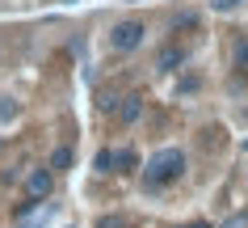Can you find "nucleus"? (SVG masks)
<instances>
[{"mask_svg":"<svg viewBox=\"0 0 248 228\" xmlns=\"http://www.w3.org/2000/svg\"><path fill=\"white\" fill-rule=\"evenodd\" d=\"M181 64H185V47H164V51L156 55V68H160V72H177Z\"/></svg>","mask_w":248,"mask_h":228,"instance_id":"4","label":"nucleus"},{"mask_svg":"<svg viewBox=\"0 0 248 228\" xmlns=\"http://www.w3.org/2000/svg\"><path fill=\"white\" fill-rule=\"evenodd\" d=\"M181 174H185V152L181 148H160L156 157L147 161V169H143V186L147 190H164Z\"/></svg>","mask_w":248,"mask_h":228,"instance_id":"1","label":"nucleus"},{"mask_svg":"<svg viewBox=\"0 0 248 228\" xmlns=\"http://www.w3.org/2000/svg\"><path fill=\"white\" fill-rule=\"evenodd\" d=\"M67 165H72V148H55L51 152V174L55 169H67Z\"/></svg>","mask_w":248,"mask_h":228,"instance_id":"7","label":"nucleus"},{"mask_svg":"<svg viewBox=\"0 0 248 228\" xmlns=\"http://www.w3.org/2000/svg\"><path fill=\"white\" fill-rule=\"evenodd\" d=\"M109 42H114V51H135L143 42V21H118Z\"/></svg>","mask_w":248,"mask_h":228,"instance_id":"2","label":"nucleus"},{"mask_svg":"<svg viewBox=\"0 0 248 228\" xmlns=\"http://www.w3.org/2000/svg\"><path fill=\"white\" fill-rule=\"evenodd\" d=\"M114 165H118V174H131V169H139V152H135V148L114 152Z\"/></svg>","mask_w":248,"mask_h":228,"instance_id":"6","label":"nucleus"},{"mask_svg":"<svg viewBox=\"0 0 248 228\" xmlns=\"http://www.w3.org/2000/svg\"><path fill=\"white\" fill-rule=\"evenodd\" d=\"M235 68L248 72V42H235Z\"/></svg>","mask_w":248,"mask_h":228,"instance_id":"8","label":"nucleus"},{"mask_svg":"<svg viewBox=\"0 0 248 228\" xmlns=\"http://www.w3.org/2000/svg\"><path fill=\"white\" fill-rule=\"evenodd\" d=\"M97 228H126V224H122L118 215H105V220H101V224H97Z\"/></svg>","mask_w":248,"mask_h":228,"instance_id":"10","label":"nucleus"},{"mask_svg":"<svg viewBox=\"0 0 248 228\" xmlns=\"http://www.w3.org/2000/svg\"><path fill=\"white\" fill-rule=\"evenodd\" d=\"M51 182H55V174H51V169H34V174L26 177V194H30L34 203H38V199H46V194H51Z\"/></svg>","mask_w":248,"mask_h":228,"instance_id":"3","label":"nucleus"},{"mask_svg":"<svg viewBox=\"0 0 248 228\" xmlns=\"http://www.w3.org/2000/svg\"><path fill=\"white\" fill-rule=\"evenodd\" d=\"M139 114H143V97H139V93L122 97V106H118V119H122V123H135Z\"/></svg>","mask_w":248,"mask_h":228,"instance_id":"5","label":"nucleus"},{"mask_svg":"<svg viewBox=\"0 0 248 228\" xmlns=\"http://www.w3.org/2000/svg\"><path fill=\"white\" fill-rule=\"evenodd\" d=\"M93 165H97L101 174H109V165H114V152H97V161H93Z\"/></svg>","mask_w":248,"mask_h":228,"instance_id":"9","label":"nucleus"},{"mask_svg":"<svg viewBox=\"0 0 248 228\" xmlns=\"http://www.w3.org/2000/svg\"><path fill=\"white\" fill-rule=\"evenodd\" d=\"M181 228H210L206 220H194V224H181Z\"/></svg>","mask_w":248,"mask_h":228,"instance_id":"11","label":"nucleus"}]
</instances>
